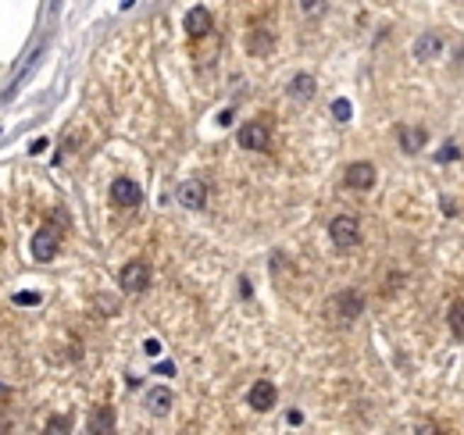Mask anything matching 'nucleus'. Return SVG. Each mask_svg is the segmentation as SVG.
Here are the masks:
<instances>
[{
  "mask_svg": "<svg viewBox=\"0 0 464 435\" xmlns=\"http://www.w3.org/2000/svg\"><path fill=\"white\" fill-rule=\"evenodd\" d=\"M171 389L168 385H154V389H147V410L154 414V417H168V410H171Z\"/></svg>",
  "mask_w": 464,
  "mask_h": 435,
  "instance_id": "9b49d317",
  "label": "nucleus"
},
{
  "mask_svg": "<svg viewBox=\"0 0 464 435\" xmlns=\"http://www.w3.org/2000/svg\"><path fill=\"white\" fill-rule=\"evenodd\" d=\"M315 90H318V82H315V75H307V71H300V75L290 79V97H293V100H311Z\"/></svg>",
  "mask_w": 464,
  "mask_h": 435,
  "instance_id": "ddd939ff",
  "label": "nucleus"
},
{
  "mask_svg": "<svg viewBox=\"0 0 464 435\" xmlns=\"http://www.w3.org/2000/svg\"><path fill=\"white\" fill-rule=\"evenodd\" d=\"M247 50L254 54V57H264V54H271L275 50V36L268 33V29H250V36H247Z\"/></svg>",
  "mask_w": 464,
  "mask_h": 435,
  "instance_id": "f8f14e48",
  "label": "nucleus"
},
{
  "mask_svg": "<svg viewBox=\"0 0 464 435\" xmlns=\"http://www.w3.org/2000/svg\"><path fill=\"white\" fill-rule=\"evenodd\" d=\"M118 282H122L125 293H143L150 286V265L147 260H129V265L122 268V275H118Z\"/></svg>",
  "mask_w": 464,
  "mask_h": 435,
  "instance_id": "f03ea898",
  "label": "nucleus"
},
{
  "mask_svg": "<svg viewBox=\"0 0 464 435\" xmlns=\"http://www.w3.org/2000/svg\"><path fill=\"white\" fill-rule=\"evenodd\" d=\"M332 307L339 311V318H346V321H353L361 311H364V296L361 293H353V289H343L336 300H332Z\"/></svg>",
  "mask_w": 464,
  "mask_h": 435,
  "instance_id": "9d476101",
  "label": "nucleus"
},
{
  "mask_svg": "<svg viewBox=\"0 0 464 435\" xmlns=\"http://www.w3.org/2000/svg\"><path fill=\"white\" fill-rule=\"evenodd\" d=\"M143 350H147L150 357H157V354H161V342H157V339H147V346H143Z\"/></svg>",
  "mask_w": 464,
  "mask_h": 435,
  "instance_id": "b1692460",
  "label": "nucleus"
},
{
  "mask_svg": "<svg viewBox=\"0 0 464 435\" xmlns=\"http://www.w3.org/2000/svg\"><path fill=\"white\" fill-rule=\"evenodd\" d=\"M4 393H8V389H4V385H0V396H4Z\"/></svg>",
  "mask_w": 464,
  "mask_h": 435,
  "instance_id": "a878e982",
  "label": "nucleus"
},
{
  "mask_svg": "<svg viewBox=\"0 0 464 435\" xmlns=\"http://www.w3.org/2000/svg\"><path fill=\"white\" fill-rule=\"evenodd\" d=\"M68 428H72L68 417H50V424H47V431H68Z\"/></svg>",
  "mask_w": 464,
  "mask_h": 435,
  "instance_id": "4be33fe9",
  "label": "nucleus"
},
{
  "mask_svg": "<svg viewBox=\"0 0 464 435\" xmlns=\"http://www.w3.org/2000/svg\"><path fill=\"white\" fill-rule=\"evenodd\" d=\"M325 8H329L325 0H300V11H304L307 18H322V15H325Z\"/></svg>",
  "mask_w": 464,
  "mask_h": 435,
  "instance_id": "a211bd4d",
  "label": "nucleus"
},
{
  "mask_svg": "<svg viewBox=\"0 0 464 435\" xmlns=\"http://www.w3.org/2000/svg\"><path fill=\"white\" fill-rule=\"evenodd\" d=\"M182 29L186 33H190L193 40H200V36H208L211 33V11L208 8H190V11H186V18H182Z\"/></svg>",
  "mask_w": 464,
  "mask_h": 435,
  "instance_id": "1a4fd4ad",
  "label": "nucleus"
},
{
  "mask_svg": "<svg viewBox=\"0 0 464 435\" xmlns=\"http://www.w3.org/2000/svg\"><path fill=\"white\" fill-rule=\"evenodd\" d=\"M457 157H460V150H457L453 143H446V146L439 150V157H436V161H439V164H446V161H457Z\"/></svg>",
  "mask_w": 464,
  "mask_h": 435,
  "instance_id": "412c9836",
  "label": "nucleus"
},
{
  "mask_svg": "<svg viewBox=\"0 0 464 435\" xmlns=\"http://www.w3.org/2000/svg\"><path fill=\"white\" fill-rule=\"evenodd\" d=\"M446 318H450V332L460 339V335H464V300L450 303V314H446Z\"/></svg>",
  "mask_w": 464,
  "mask_h": 435,
  "instance_id": "f3484780",
  "label": "nucleus"
},
{
  "mask_svg": "<svg viewBox=\"0 0 464 435\" xmlns=\"http://www.w3.org/2000/svg\"><path fill=\"white\" fill-rule=\"evenodd\" d=\"M11 300H15L18 307H36V303H40V293H33V289H22V293H15Z\"/></svg>",
  "mask_w": 464,
  "mask_h": 435,
  "instance_id": "aec40b11",
  "label": "nucleus"
},
{
  "mask_svg": "<svg viewBox=\"0 0 464 435\" xmlns=\"http://www.w3.org/2000/svg\"><path fill=\"white\" fill-rule=\"evenodd\" d=\"M350 115H353L350 100H336V104H332V118H336V122H350Z\"/></svg>",
  "mask_w": 464,
  "mask_h": 435,
  "instance_id": "6ab92c4d",
  "label": "nucleus"
},
{
  "mask_svg": "<svg viewBox=\"0 0 464 435\" xmlns=\"http://www.w3.org/2000/svg\"><path fill=\"white\" fill-rule=\"evenodd\" d=\"M154 371H161V375H175V364H171V361H161V364H154Z\"/></svg>",
  "mask_w": 464,
  "mask_h": 435,
  "instance_id": "393cba45",
  "label": "nucleus"
},
{
  "mask_svg": "<svg viewBox=\"0 0 464 435\" xmlns=\"http://www.w3.org/2000/svg\"><path fill=\"white\" fill-rule=\"evenodd\" d=\"M175 197H179V204H182V207L200 211V207L208 204V186H204L200 179H186V182H179Z\"/></svg>",
  "mask_w": 464,
  "mask_h": 435,
  "instance_id": "423d86ee",
  "label": "nucleus"
},
{
  "mask_svg": "<svg viewBox=\"0 0 464 435\" xmlns=\"http://www.w3.org/2000/svg\"><path fill=\"white\" fill-rule=\"evenodd\" d=\"M329 239L339 246V250H353L361 243V221L350 218V214H336L329 221Z\"/></svg>",
  "mask_w": 464,
  "mask_h": 435,
  "instance_id": "f257e3e1",
  "label": "nucleus"
},
{
  "mask_svg": "<svg viewBox=\"0 0 464 435\" xmlns=\"http://www.w3.org/2000/svg\"><path fill=\"white\" fill-rule=\"evenodd\" d=\"M343 182H346L353 193H368L371 186H375V164H371V161H353V164L346 168Z\"/></svg>",
  "mask_w": 464,
  "mask_h": 435,
  "instance_id": "20e7f679",
  "label": "nucleus"
},
{
  "mask_svg": "<svg viewBox=\"0 0 464 435\" xmlns=\"http://www.w3.org/2000/svg\"><path fill=\"white\" fill-rule=\"evenodd\" d=\"M140 200H143V193H140V186L132 179H115L111 182V204L115 207H140Z\"/></svg>",
  "mask_w": 464,
  "mask_h": 435,
  "instance_id": "0eeeda50",
  "label": "nucleus"
},
{
  "mask_svg": "<svg viewBox=\"0 0 464 435\" xmlns=\"http://www.w3.org/2000/svg\"><path fill=\"white\" fill-rule=\"evenodd\" d=\"M286 424L300 428V424H304V414H300V410H290V414H286Z\"/></svg>",
  "mask_w": 464,
  "mask_h": 435,
  "instance_id": "5701e85b",
  "label": "nucleus"
},
{
  "mask_svg": "<svg viewBox=\"0 0 464 435\" xmlns=\"http://www.w3.org/2000/svg\"><path fill=\"white\" fill-rule=\"evenodd\" d=\"M89 431H115V410H111V407H101V410H93Z\"/></svg>",
  "mask_w": 464,
  "mask_h": 435,
  "instance_id": "dca6fc26",
  "label": "nucleus"
},
{
  "mask_svg": "<svg viewBox=\"0 0 464 435\" xmlns=\"http://www.w3.org/2000/svg\"><path fill=\"white\" fill-rule=\"evenodd\" d=\"M57 246H61V239H57V228H50V225H43L33 236V257L40 260V265H47V260L57 257Z\"/></svg>",
  "mask_w": 464,
  "mask_h": 435,
  "instance_id": "39448f33",
  "label": "nucleus"
},
{
  "mask_svg": "<svg viewBox=\"0 0 464 435\" xmlns=\"http://www.w3.org/2000/svg\"><path fill=\"white\" fill-rule=\"evenodd\" d=\"M236 139H239L243 150H268L271 146V129L264 122H247V125H239Z\"/></svg>",
  "mask_w": 464,
  "mask_h": 435,
  "instance_id": "7ed1b4c3",
  "label": "nucleus"
},
{
  "mask_svg": "<svg viewBox=\"0 0 464 435\" xmlns=\"http://www.w3.org/2000/svg\"><path fill=\"white\" fill-rule=\"evenodd\" d=\"M275 400H278V393H275L271 382H254L250 393H247V403H250V410H257V414H268V410L275 407Z\"/></svg>",
  "mask_w": 464,
  "mask_h": 435,
  "instance_id": "6e6552de",
  "label": "nucleus"
},
{
  "mask_svg": "<svg viewBox=\"0 0 464 435\" xmlns=\"http://www.w3.org/2000/svg\"><path fill=\"white\" fill-rule=\"evenodd\" d=\"M425 146V129H400V150L404 153H418Z\"/></svg>",
  "mask_w": 464,
  "mask_h": 435,
  "instance_id": "2eb2a0df",
  "label": "nucleus"
},
{
  "mask_svg": "<svg viewBox=\"0 0 464 435\" xmlns=\"http://www.w3.org/2000/svg\"><path fill=\"white\" fill-rule=\"evenodd\" d=\"M439 50H443V40H439L436 33H425V36L414 40V57H418V61H429V57H436Z\"/></svg>",
  "mask_w": 464,
  "mask_h": 435,
  "instance_id": "4468645a",
  "label": "nucleus"
}]
</instances>
